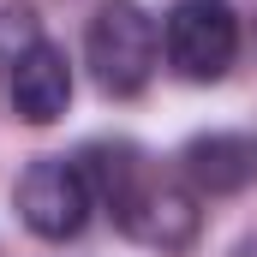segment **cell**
<instances>
[{"instance_id":"cell-1","label":"cell","mask_w":257,"mask_h":257,"mask_svg":"<svg viewBox=\"0 0 257 257\" xmlns=\"http://www.w3.org/2000/svg\"><path fill=\"white\" fill-rule=\"evenodd\" d=\"M84 60L108 96H138L156 78L162 30L138 0H108V6H96V18L84 30Z\"/></svg>"},{"instance_id":"cell-2","label":"cell","mask_w":257,"mask_h":257,"mask_svg":"<svg viewBox=\"0 0 257 257\" xmlns=\"http://www.w3.org/2000/svg\"><path fill=\"white\" fill-rule=\"evenodd\" d=\"M162 54L186 84H215L239 54V12L227 0H174L162 24Z\"/></svg>"},{"instance_id":"cell-3","label":"cell","mask_w":257,"mask_h":257,"mask_svg":"<svg viewBox=\"0 0 257 257\" xmlns=\"http://www.w3.org/2000/svg\"><path fill=\"white\" fill-rule=\"evenodd\" d=\"M12 203H18V221H24L36 239H78L84 221H90V209H96V192H90L78 156H72V162H66V156H36V162L18 174Z\"/></svg>"},{"instance_id":"cell-4","label":"cell","mask_w":257,"mask_h":257,"mask_svg":"<svg viewBox=\"0 0 257 257\" xmlns=\"http://www.w3.org/2000/svg\"><path fill=\"white\" fill-rule=\"evenodd\" d=\"M108 215L120 221L126 239L150 245V251H186V245L197 239V227H203L197 192H192V186L162 180V174H144V180H138V186H132Z\"/></svg>"},{"instance_id":"cell-5","label":"cell","mask_w":257,"mask_h":257,"mask_svg":"<svg viewBox=\"0 0 257 257\" xmlns=\"http://www.w3.org/2000/svg\"><path fill=\"white\" fill-rule=\"evenodd\" d=\"M180 174L197 197H233L257 186V138L251 132H197L180 150Z\"/></svg>"},{"instance_id":"cell-6","label":"cell","mask_w":257,"mask_h":257,"mask_svg":"<svg viewBox=\"0 0 257 257\" xmlns=\"http://www.w3.org/2000/svg\"><path fill=\"white\" fill-rule=\"evenodd\" d=\"M72 102V60L54 42H36L12 60V114L24 126H54Z\"/></svg>"},{"instance_id":"cell-7","label":"cell","mask_w":257,"mask_h":257,"mask_svg":"<svg viewBox=\"0 0 257 257\" xmlns=\"http://www.w3.org/2000/svg\"><path fill=\"white\" fill-rule=\"evenodd\" d=\"M42 36H36V6L30 0H0V54L6 60H18L24 48H36Z\"/></svg>"},{"instance_id":"cell-8","label":"cell","mask_w":257,"mask_h":257,"mask_svg":"<svg viewBox=\"0 0 257 257\" xmlns=\"http://www.w3.org/2000/svg\"><path fill=\"white\" fill-rule=\"evenodd\" d=\"M233 257H257V233H251V239H239V245H233Z\"/></svg>"}]
</instances>
